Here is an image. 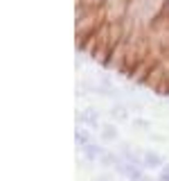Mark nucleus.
Segmentation results:
<instances>
[{"label": "nucleus", "mask_w": 169, "mask_h": 181, "mask_svg": "<svg viewBox=\"0 0 169 181\" xmlns=\"http://www.w3.org/2000/svg\"><path fill=\"white\" fill-rule=\"evenodd\" d=\"M113 136H115L113 129H106V131H104V138H113Z\"/></svg>", "instance_id": "nucleus-2"}, {"label": "nucleus", "mask_w": 169, "mask_h": 181, "mask_svg": "<svg viewBox=\"0 0 169 181\" xmlns=\"http://www.w3.org/2000/svg\"><path fill=\"white\" fill-rule=\"evenodd\" d=\"M158 161H160V159H158V154H151V152L144 154V163H147L149 168H151V165H158Z\"/></svg>", "instance_id": "nucleus-1"}]
</instances>
